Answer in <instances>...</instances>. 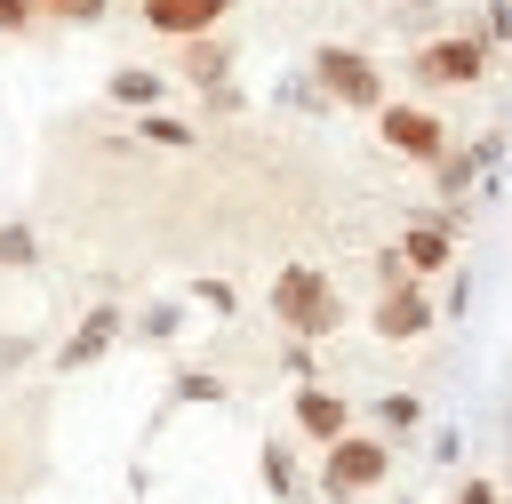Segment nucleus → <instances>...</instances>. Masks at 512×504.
<instances>
[{"label":"nucleus","instance_id":"2eb2a0df","mask_svg":"<svg viewBox=\"0 0 512 504\" xmlns=\"http://www.w3.org/2000/svg\"><path fill=\"white\" fill-rule=\"evenodd\" d=\"M144 136H152V144H176V152L192 144V128H184V120H160V112H144Z\"/></svg>","mask_w":512,"mask_h":504},{"label":"nucleus","instance_id":"dca6fc26","mask_svg":"<svg viewBox=\"0 0 512 504\" xmlns=\"http://www.w3.org/2000/svg\"><path fill=\"white\" fill-rule=\"evenodd\" d=\"M0 264H32V232L24 224H0Z\"/></svg>","mask_w":512,"mask_h":504},{"label":"nucleus","instance_id":"a211bd4d","mask_svg":"<svg viewBox=\"0 0 512 504\" xmlns=\"http://www.w3.org/2000/svg\"><path fill=\"white\" fill-rule=\"evenodd\" d=\"M24 8H32V0H24ZM48 8H56V16H104V0H48Z\"/></svg>","mask_w":512,"mask_h":504},{"label":"nucleus","instance_id":"9b49d317","mask_svg":"<svg viewBox=\"0 0 512 504\" xmlns=\"http://www.w3.org/2000/svg\"><path fill=\"white\" fill-rule=\"evenodd\" d=\"M400 256H408L416 272H432V264H448V232H440V224H416V232L400 240Z\"/></svg>","mask_w":512,"mask_h":504},{"label":"nucleus","instance_id":"f257e3e1","mask_svg":"<svg viewBox=\"0 0 512 504\" xmlns=\"http://www.w3.org/2000/svg\"><path fill=\"white\" fill-rule=\"evenodd\" d=\"M272 312L312 344V336H328L336 320H344V296L328 288V272H312V264H288L280 280H272Z\"/></svg>","mask_w":512,"mask_h":504},{"label":"nucleus","instance_id":"6e6552de","mask_svg":"<svg viewBox=\"0 0 512 504\" xmlns=\"http://www.w3.org/2000/svg\"><path fill=\"white\" fill-rule=\"evenodd\" d=\"M112 328H120V312H88V320H80V328L64 336V352H56V360H64V368H88V360H104Z\"/></svg>","mask_w":512,"mask_h":504},{"label":"nucleus","instance_id":"1a4fd4ad","mask_svg":"<svg viewBox=\"0 0 512 504\" xmlns=\"http://www.w3.org/2000/svg\"><path fill=\"white\" fill-rule=\"evenodd\" d=\"M424 72H432V80H472V72H480V40H440V48H424Z\"/></svg>","mask_w":512,"mask_h":504},{"label":"nucleus","instance_id":"39448f33","mask_svg":"<svg viewBox=\"0 0 512 504\" xmlns=\"http://www.w3.org/2000/svg\"><path fill=\"white\" fill-rule=\"evenodd\" d=\"M216 16H224V0H144V24H152V32H176V40L208 32Z\"/></svg>","mask_w":512,"mask_h":504},{"label":"nucleus","instance_id":"0eeeda50","mask_svg":"<svg viewBox=\"0 0 512 504\" xmlns=\"http://www.w3.org/2000/svg\"><path fill=\"white\" fill-rule=\"evenodd\" d=\"M344 416H352V408H344L328 384H304V392H296V424H304L312 440H344Z\"/></svg>","mask_w":512,"mask_h":504},{"label":"nucleus","instance_id":"9d476101","mask_svg":"<svg viewBox=\"0 0 512 504\" xmlns=\"http://www.w3.org/2000/svg\"><path fill=\"white\" fill-rule=\"evenodd\" d=\"M112 104L152 112V104H160V72H136V64H128V72H112Z\"/></svg>","mask_w":512,"mask_h":504},{"label":"nucleus","instance_id":"ddd939ff","mask_svg":"<svg viewBox=\"0 0 512 504\" xmlns=\"http://www.w3.org/2000/svg\"><path fill=\"white\" fill-rule=\"evenodd\" d=\"M376 416H384V424H392V432H408V424H416V416H424V408H416V400H408V392H384V400H376Z\"/></svg>","mask_w":512,"mask_h":504},{"label":"nucleus","instance_id":"6ab92c4d","mask_svg":"<svg viewBox=\"0 0 512 504\" xmlns=\"http://www.w3.org/2000/svg\"><path fill=\"white\" fill-rule=\"evenodd\" d=\"M24 16H32V8H24V0H0V32H16V24H24Z\"/></svg>","mask_w":512,"mask_h":504},{"label":"nucleus","instance_id":"f3484780","mask_svg":"<svg viewBox=\"0 0 512 504\" xmlns=\"http://www.w3.org/2000/svg\"><path fill=\"white\" fill-rule=\"evenodd\" d=\"M176 392H184V400H224V384H216V376H200V368H184V376H176Z\"/></svg>","mask_w":512,"mask_h":504},{"label":"nucleus","instance_id":"20e7f679","mask_svg":"<svg viewBox=\"0 0 512 504\" xmlns=\"http://www.w3.org/2000/svg\"><path fill=\"white\" fill-rule=\"evenodd\" d=\"M376 112H384V144L392 152H416V160L440 152V120L432 112H416V104H376Z\"/></svg>","mask_w":512,"mask_h":504},{"label":"nucleus","instance_id":"7ed1b4c3","mask_svg":"<svg viewBox=\"0 0 512 504\" xmlns=\"http://www.w3.org/2000/svg\"><path fill=\"white\" fill-rule=\"evenodd\" d=\"M320 88L336 96V104H360V112H376L384 104V80H376V64L368 56H352V48H320Z\"/></svg>","mask_w":512,"mask_h":504},{"label":"nucleus","instance_id":"423d86ee","mask_svg":"<svg viewBox=\"0 0 512 504\" xmlns=\"http://www.w3.org/2000/svg\"><path fill=\"white\" fill-rule=\"evenodd\" d=\"M424 320H432V304H424V296L408 288V272H400V280H392V296L376 304V336H416Z\"/></svg>","mask_w":512,"mask_h":504},{"label":"nucleus","instance_id":"aec40b11","mask_svg":"<svg viewBox=\"0 0 512 504\" xmlns=\"http://www.w3.org/2000/svg\"><path fill=\"white\" fill-rule=\"evenodd\" d=\"M456 504H496V488H488V480H472V488H464Z\"/></svg>","mask_w":512,"mask_h":504},{"label":"nucleus","instance_id":"4468645a","mask_svg":"<svg viewBox=\"0 0 512 504\" xmlns=\"http://www.w3.org/2000/svg\"><path fill=\"white\" fill-rule=\"evenodd\" d=\"M264 480H272V496H288V488H296V464H288V448H280V440L264 448Z\"/></svg>","mask_w":512,"mask_h":504},{"label":"nucleus","instance_id":"f8f14e48","mask_svg":"<svg viewBox=\"0 0 512 504\" xmlns=\"http://www.w3.org/2000/svg\"><path fill=\"white\" fill-rule=\"evenodd\" d=\"M192 80H224V40H192Z\"/></svg>","mask_w":512,"mask_h":504},{"label":"nucleus","instance_id":"f03ea898","mask_svg":"<svg viewBox=\"0 0 512 504\" xmlns=\"http://www.w3.org/2000/svg\"><path fill=\"white\" fill-rule=\"evenodd\" d=\"M384 472H392V448H384V440H360V432L328 440V464H320L328 496H368V488H376Z\"/></svg>","mask_w":512,"mask_h":504}]
</instances>
